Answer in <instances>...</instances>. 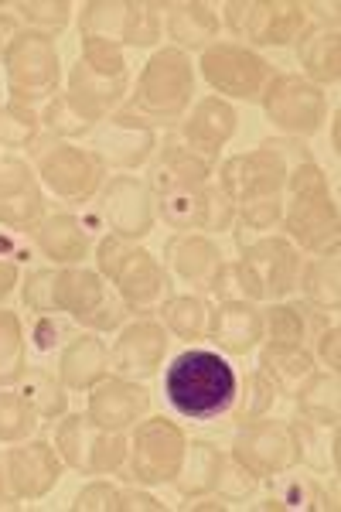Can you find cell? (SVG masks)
Returning a JSON list of instances; mask_svg holds the SVG:
<instances>
[{
  "instance_id": "7a4b0ae2",
  "label": "cell",
  "mask_w": 341,
  "mask_h": 512,
  "mask_svg": "<svg viewBox=\"0 0 341 512\" xmlns=\"http://www.w3.org/2000/svg\"><path fill=\"white\" fill-rule=\"evenodd\" d=\"M294 188H297V205H294V216H290L294 236H301L307 246H324L328 239H335V212L328 205V192H324L318 168L297 171Z\"/></svg>"
},
{
  "instance_id": "5bb4252c",
  "label": "cell",
  "mask_w": 341,
  "mask_h": 512,
  "mask_svg": "<svg viewBox=\"0 0 341 512\" xmlns=\"http://www.w3.org/2000/svg\"><path fill=\"white\" fill-rule=\"evenodd\" d=\"M41 198L31 185L28 171L18 161L0 164V219L7 222H28L38 212Z\"/></svg>"
},
{
  "instance_id": "8fae6325",
  "label": "cell",
  "mask_w": 341,
  "mask_h": 512,
  "mask_svg": "<svg viewBox=\"0 0 341 512\" xmlns=\"http://www.w3.org/2000/svg\"><path fill=\"white\" fill-rule=\"evenodd\" d=\"M239 11H246V24H239V31H246L253 41H266V45H284L304 21L301 7L294 4H249Z\"/></svg>"
},
{
  "instance_id": "f546056e",
  "label": "cell",
  "mask_w": 341,
  "mask_h": 512,
  "mask_svg": "<svg viewBox=\"0 0 341 512\" xmlns=\"http://www.w3.org/2000/svg\"><path fill=\"white\" fill-rule=\"evenodd\" d=\"M24 400L31 403V407H38V414H45V417H52L58 414V410L65 407V396L58 393V386L52 383L48 376H28V386H24Z\"/></svg>"
},
{
  "instance_id": "3957f363",
  "label": "cell",
  "mask_w": 341,
  "mask_h": 512,
  "mask_svg": "<svg viewBox=\"0 0 341 512\" xmlns=\"http://www.w3.org/2000/svg\"><path fill=\"white\" fill-rule=\"evenodd\" d=\"M294 270H297V256L287 243L273 239V243L256 246L253 253L243 260V291L253 297H277L287 294L294 284Z\"/></svg>"
},
{
  "instance_id": "d6986e66",
  "label": "cell",
  "mask_w": 341,
  "mask_h": 512,
  "mask_svg": "<svg viewBox=\"0 0 341 512\" xmlns=\"http://www.w3.org/2000/svg\"><path fill=\"white\" fill-rule=\"evenodd\" d=\"M11 475L21 482V492L38 495L52 485V478L58 475V465L52 461V454L41 448V444H35V448H28V451L11 454Z\"/></svg>"
},
{
  "instance_id": "e575fe53",
  "label": "cell",
  "mask_w": 341,
  "mask_h": 512,
  "mask_svg": "<svg viewBox=\"0 0 341 512\" xmlns=\"http://www.w3.org/2000/svg\"><path fill=\"white\" fill-rule=\"evenodd\" d=\"M273 219H277V202H270V198L263 202V209H249V212H246V222H249V226H270Z\"/></svg>"
},
{
  "instance_id": "d6a6232c",
  "label": "cell",
  "mask_w": 341,
  "mask_h": 512,
  "mask_svg": "<svg viewBox=\"0 0 341 512\" xmlns=\"http://www.w3.org/2000/svg\"><path fill=\"white\" fill-rule=\"evenodd\" d=\"M31 130H35V123H31V113H21V110H0V140L11 147L24 144V140L31 137Z\"/></svg>"
},
{
  "instance_id": "ba28073f",
  "label": "cell",
  "mask_w": 341,
  "mask_h": 512,
  "mask_svg": "<svg viewBox=\"0 0 341 512\" xmlns=\"http://www.w3.org/2000/svg\"><path fill=\"white\" fill-rule=\"evenodd\" d=\"M270 117L287 130H314L321 120V96L297 79H280L270 89Z\"/></svg>"
},
{
  "instance_id": "7c38bea8",
  "label": "cell",
  "mask_w": 341,
  "mask_h": 512,
  "mask_svg": "<svg viewBox=\"0 0 341 512\" xmlns=\"http://www.w3.org/2000/svg\"><path fill=\"white\" fill-rule=\"evenodd\" d=\"M52 308H65L72 315H86L93 321V311H113L120 315L116 308H106V297H103V284L93 274H62L52 277Z\"/></svg>"
},
{
  "instance_id": "30bf717a",
  "label": "cell",
  "mask_w": 341,
  "mask_h": 512,
  "mask_svg": "<svg viewBox=\"0 0 341 512\" xmlns=\"http://www.w3.org/2000/svg\"><path fill=\"white\" fill-rule=\"evenodd\" d=\"M294 441H290L287 427H273L263 424L256 431H249L243 441H239V461L249 465L253 472H270V468H284L297 458Z\"/></svg>"
},
{
  "instance_id": "9a60e30c",
  "label": "cell",
  "mask_w": 341,
  "mask_h": 512,
  "mask_svg": "<svg viewBox=\"0 0 341 512\" xmlns=\"http://www.w3.org/2000/svg\"><path fill=\"white\" fill-rule=\"evenodd\" d=\"M161 349H164L161 328L137 325V328H130V332L120 338V345H116V352H113V362H116V369H120V373L147 376V373H154Z\"/></svg>"
},
{
  "instance_id": "603a6c76",
  "label": "cell",
  "mask_w": 341,
  "mask_h": 512,
  "mask_svg": "<svg viewBox=\"0 0 341 512\" xmlns=\"http://www.w3.org/2000/svg\"><path fill=\"white\" fill-rule=\"evenodd\" d=\"M215 335L222 338V345L232 352H246L253 345V338L260 335V318L253 315L243 304H226L219 311V321H215Z\"/></svg>"
},
{
  "instance_id": "5b68a950",
  "label": "cell",
  "mask_w": 341,
  "mask_h": 512,
  "mask_svg": "<svg viewBox=\"0 0 341 512\" xmlns=\"http://www.w3.org/2000/svg\"><path fill=\"white\" fill-rule=\"evenodd\" d=\"M202 65H205V76H209L212 86L226 89V93H232V96L253 99L256 93H260V86L266 79V62L243 52V48H236V45L212 48Z\"/></svg>"
},
{
  "instance_id": "d590c367",
  "label": "cell",
  "mask_w": 341,
  "mask_h": 512,
  "mask_svg": "<svg viewBox=\"0 0 341 512\" xmlns=\"http://www.w3.org/2000/svg\"><path fill=\"white\" fill-rule=\"evenodd\" d=\"M58 325H55V321H41V325H38V349H52V345L58 342Z\"/></svg>"
},
{
  "instance_id": "7402d4cb",
  "label": "cell",
  "mask_w": 341,
  "mask_h": 512,
  "mask_svg": "<svg viewBox=\"0 0 341 512\" xmlns=\"http://www.w3.org/2000/svg\"><path fill=\"white\" fill-rule=\"evenodd\" d=\"M38 243L52 260H79L86 253V236H82L79 222L69 216H58L38 233Z\"/></svg>"
},
{
  "instance_id": "1f68e13d",
  "label": "cell",
  "mask_w": 341,
  "mask_h": 512,
  "mask_svg": "<svg viewBox=\"0 0 341 512\" xmlns=\"http://www.w3.org/2000/svg\"><path fill=\"white\" fill-rule=\"evenodd\" d=\"M266 366L277 369L284 379H297V376H304L307 369H311V359H307L304 352H297L294 345H287V349H270V352H266Z\"/></svg>"
},
{
  "instance_id": "6da1fadb",
  "label": "cell",
  "mask_w": 341,
  "mask_h": 512,
  "mask_svg": "<svg viewBox=\"0 0 341 512\" xmlns=\"http://www.w3.org/2000/svg\"><path fill=\"white\" fill-rule=\"evenodd\" d=\"M239 379L236 369L219 352L188 349L168 366L164 393L168 403L188 420H212L226 414L236 400Z\"/></svg>"
},
{
  "instance_id": "e0dca14e",
  "label": "cell",
  "mask_w": 341,
  "mask_h": 512,
  "mask_svg": "<svg viewBox=\"0 0 341 512\" xmlns=\"http://www.w3.org/2000/svg\"><path fill=\"white\" fill-rule=\"evenodd\" d=\"M106 216H110L123 233H147L151 226V212H147L144 192L133 181H116L106 195Z\"/></svg>"
},
{
  "instance_id": "52a82bcc",
  "label": "cell",
  "mask_w": 341,
  "mask_h": 512,
  "mask_svg": "<svg viewBox=\"0 0 341 512\" xmlns=\"http://www.w3.org/2000/svg\"><path fill=\"white\" fill-rule=\"evenodd\" d=\"M181 458V434L168 424H151L137 437V451H133V472L144 482L157 478H171Z\"/></svg>"
},
{
  "instance_id": "4316f807",
  "label": "cell",
  "mask_w": 341,
  "mask_h": 512,
  "mask_svg": "<svg viewBox=\"0 0 341 512\" xmlns=\"http://www.w3.org/2000/svg\"><path fill=\"white\" fill-rule=\"evenodd\" d=\"M219 468H222V458L209 448V444H191V472H195V478H185L181 489L185 492L209 489L212 482H219Z\"/></svg>"
},
{
  "instance_id": "2e32d148",
  "label": "cell",
  "mask_w": 341,
  "mask_h": 512,
  "mask_svg": "<svg viewBox=\"0 0 341 512\" xmlns=\"http://www.w3.org/2000/svg\"><path fill=\"white\" fill-rule=\"evenodd\" d=\"M147 410V393L140 386L110 383L93 396V420L103 427H123Z\"/></svg>"
},
{
  "instance_id": "f1b7e54d",
  "label": "cell",
  "mask_w": 341,
  "mask_h": 512,
  "mask_svg": "<svg viewBox=\"0 0 341 512\" xmlns=\"http://www.w3.org/2000/svg\"><path fill=\"white\" fill-rule=\"evenodd\" d=\"M31 403L18 396H0V437H24L31 431Z\"/></svg>"
},
{
  "instance_id": "484cf974",
  "label": "cell",
  "mask_w": 341,
  "mask_h": 512,
  "mask_svg": "<svg viewBox=\"0 0 341 512\" xmlns=\"http://www.w3.org/2000/svg\"><path fill=\"white\" fill-rule=\"evenodd\" d=\"M301 407L304 414L318 424H335V414H338V396H335V379H314L311 390L301 396Z\"/></svg>"
},
{
  "instance_id": "8992f818",
  "label": "cell",
  "mask_w": 341,
  "mask_h": 512,
  "mask_svg": "<svg viewBox=\"0 0 341 512\" xmlns=\"http://www.w3.org/2000/svg\"><path fill=\"white\" fill-rule=\"evenodd\" d=\"M103 267L120 280V291L133 297V301H151L161 291V270L154 267V260L144 250H123L120 239H110L103 243Z\"/></svg>"
},
{
  "instance_id": "cb8c5ba5",
  "label": "cell",
  "mask_w": 341,
  "mask_h": 512,
  "mask_svg": "<svg viewBox=\"0 0 341 512\" xmlns=\"http://www.w3.org/2000/svg\"><path fill=\"white\" fill-rule=\"evenodd\" d=\"M103 362H106L103 345H99L96 338H82V342L72 345V352L65 355L62 373L72 386H89L99 373H103Z\"/></svg>"
},
{
  "instance_id": "4dcf8cb0",
  "label": "cell",
  "mask_w": 341,
  "mask_h": 512,
  "mask_svg": "<svg viewBox=\"0 0 341 512\" xmlns=\"http://www.w3.org/2000/svg\"><path fill=\"white\" fill-rule=\"evenodd\" d=\"M311 48H318V52H307L304 48V65L314 72V76H321V79H335L338 76V69H335V52H338V45H335V38H328V35H318V38H311Z\"/></svg>"
},
{
  "instance_id": "9c48e42d",
  "label": "cell",
  "mask_w": 341,
  "mask_h": 512,
  "mask_svg": "<svg viewBox=\"0 0 341 512\" xmlns=\"http://www.w3.org/2000/svg\"><path fill=\"white\" fill-rule=\"evenodd\" d=\"M55 55L48 48L45 38H28L18 45V52L11 55V79L18 96H41V89H48L55 82Z\"/></svg>"
},
{
  "instance_id": "277c9868",
  "label": "cell",
  "mask_w": 341,
  "mask_h": 512,
  "mask_svg": "<svg viewBox=\"0 0 341 512\" xmlns=\"http://www.w3.org/2000/svg\"><path fill=\"white\" fill-rule=\"evenodd\" d=\"M188 89L191 72L181 52H161L147 69L144 86H140V106L151 113H178L188 99Z\"/></svg>"
},
{
  "instance_id": "d4e9b609",
  "label": "cell",
  "mask_w": 341,
  "mask_h": 512,
  "mask_svg": "<svg viewBox=\"0 0 341 512\" xmlns=\"http://www.w3.org/2000/svg\"><path fill=\"white\" fill-rule=\"evenodd\" d=\"M215 28V18L205 7H178L171 18V35L178 41H185V45H202L205 38L212 35Z\"/></svg>"
},
{
  "instance_id": "ac0fdd59",
  "label": "cell",
  "mask_w": 341,
  "mask_h": 512,
  "mask_svg": "<svg viewBox=\"0 0 341 512\" xmlns=\"http://www.w3.org/2000/svg\"><path fill=\"white\" fill-rule=\"evenodd\" d=\"M45 175L52 181L55 192H62V195H86L89 185L96 181L86 154H79V151H58L55 158H48Z\"/></svg>"
},
{
  "instance_id": "836d02e7",
  "label": "cell",
  "mask_w": 341,
  "mask_h": 512,
  "mask_svg": "<svg viewBox=\"0 0 341 512\" xmlns=\"http://www.w3.org/2000/svg\"><path fill=\"white\" fill-rule=\"evenodd\" d=\"M270 325H273V338L277 342H287V345H297V338H301V321L290 308H277L270 315Z\"/></svg>"
},
{
  "instance_id": "44dd1931",
  "label": "cell",
  "mask_w": 341,
  "mask_h": 512,
  "mask_svg": "<svg viewBox=\"0 0 341 512\" xmlns=\"http://www.w3.org/2000/svg\"><path fill=\"white\" fill-rule=\"evenodd\" d=\"M171 256L181 274L188 280H202L205 287H209V280H215V274H222L219 256H215V250L205 239H181V243L171 246Z\"/></svg>"
},
{
  "instance_id": "83f0119b",
  "label": "cell",
  "mask_w": 341,
  "mask_h": 512,
  "mask_svg": "<svg viewBox=\"0 0 341 512\" xmlns=\"http://www.w3.org/2000/svg\"><path fill=\"white\" fill-rule=\"evenodd\" d=\"M168 325L174 328L178 335L185 338H198L205 332V308L191 297H181V301H171L168 304Z\"/></svg>"
},
{
  "instance_id": "ffe728a7",
  "label": "cell",
  "mask_w": 341,
  "mask_h": 512,
  "mask_svg": "<svg viewBox=\"0 0 341 512\" xmlns=\"http://www.w3.org/2000/svg\"><path fill=\"white\" fill-rule=\"evenodd\" d=\"M232 110L222 103H202L198 106V113L191 117L188 123V140L191 147H202V151H212V147H219L222 140L232 134Z\"/></svg>"
},
{
  "instance_id": "8d00e7d4",
  "label": "cell",
  "mask_w": 341,
  "mask_h": 512,
  "mask_svg": "<svg viewBox=\"0 0 341 512\" xmlns=\"http://www.w3.org/2000/svg\"><path fill=\"white\" fill-rule=\"evenodd\" d=\"M11 280H14V270H11V267H0V294H7Z\"/></svg>"
},
{
  "instance_id": "4fadbf2b",
  "label": "cell",
  "mask_w": 341,
  "mask_h": 512,
  "mask_svg": "<svg viewBox=\"0 0 341 512\" xmlns=\"http://www.w3.org/2000/svg\"><path fill=\"white\" fill-rule=\"evenodd\" d=\"M280 161L270 154H253V158L232 161L226 168V188L236 198H253V195H270L280 185Z\"/></svg>"
}]
</instances>
